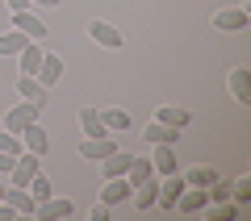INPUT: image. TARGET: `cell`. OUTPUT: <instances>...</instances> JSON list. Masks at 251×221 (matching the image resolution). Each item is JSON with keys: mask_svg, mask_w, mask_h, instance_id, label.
<instances>
[{"mask_svg": "<svg viewBox=\"0 0 251 221\" xmlns=\"http://www.w3.org/2000/svg\"><path fill=\"white\" fill-rule=\"evenodd\" d=\"M13 29H21L29 42H46V34H50V21H42L34 9H17V13H13Z\"/></svg>", "mask_w": 251, "mask_h": 221, "instance_id": "1", "label": "cell"}, {"mask_svg": "<svg viewBox=\"0 0 251 221\" xmlns=\"http://www.w3.org/2000/svg\"><path fill=\"white\" fill-rule=\"evenodd\" d=\"M38 117H42V109H38V105H29V100H17L9 113L0 117V125H4V130H13V133H21L25 125H34Z\"/></svg>", "mask_w": 251, "mask_h": 221, "instance_id": "2", "label": "cell"}, {"mask_svg": "<svg viewBox=\"0 0 251 221\" xmlns=\"http://www.w3.org/2000/svg\"><path fill=\"white\" fill-rule=\"evenodd\" d=\"M88 38H92L97 46H105V50H122V46H126L122 29H117V25H109L105 17H92V21H88Z\"/></svg>", "mask_w": 251, "mask_h": 221, "instance_id": "3", "label": "cell"}, {"mask_svg": "<svg viewBox=\"0 0 251 221\" xmlns=\"http://www.w3.org/2000/svg\"><path fill=\"white\" fill-rule=\"evenodd\" d=\"M251 25V4H239V9H218L214 13V29L222 34H239V29Z\"/></svg>", "mask_w": 251, "mask_h": 221, "instance_id": "4", "label": "cell"}, {"mask_svg": "<svg viewBox=\"0 0 251 221\" xmlns=\"http://www.w3.org/2000/svg\"><path fill=\"white\" fill-rule=\"evenodd\" d=\"M42 171V155H29V151H21L17 155V163H13V188H29V179Z\"/></svg>", "mask_w": 251, "mask_h": 221, "instance_id": "5", "label": "cell"}, {"mask_svg": "<svg viewBox=\"0 0 251 221\" xmlns=\"http://www.w3.org/2000/svg\"><path fill=\"white\" fill-rule=\"evenodd\" d=\"M130 196H134V184L126 176H113V179H105V188H100V200L113 209V204H130Z\"/></svg>", "mask_w": 251, "mask_h": 221, "instance_id": "6", "label": "cell"}, {"mask_svg": "<svg viewBox=\"0 0 251 221\" xmlns=\"http://www.w3.org/2000/svg\"><path fill=\"white\" fill-rule=\"evenodd\" d=\"M17 96L29 100V105H38V109L50 105V88H42V84H38V75H17Z\"/></svg>", "mask_w": 251, "mask_h": 221, "instance_id": "7", "label": "cell"}, {"mask_svg": "<svg viewBox=\"0 0 251 221\" xmlns=\"http://www.w3.org/2000/svg\"><path fill=\"white\" fill-rule=\"evenodd\" d=\"M21 146H25L29 155H46V151H50V130H46L42 121L25 125V130H21Z\"/></svg>", "mask_w": 251, "mask_h": 221, "instance_id": "8", "label": "cell"}, {"mask_svg": "<svg viewBox=\"0 0 251 221\" xmlns=\"http://www.w3.org/2000/svg\"><path fill=\"white\" fill-rule=\"evenodd\" d=\"M72 213H75V204L67 200V196H46V200H38L34 217H42V221H59V217H72Z\"/></svg>", "mask_w": 251, "mask_h": 221, "instance_id": "9", "label": "cell"}, {"mask_svg": "<svg viewBox=\"0 0 251 221\" xmlns=\"http://www.w3.org/2000/svg\"><path fill=\"white\" fill-rule=\"evenodd\" d=\"M180 133H184V130H176V125L151 121V125L143 130V142H147V146H176V142H180Z\"/></svg>", "mask_w": 251, "mask_h": 221, "instance_id": "10", "label": "cell"}, {"mask_svg": "<svg viewBox=\"0 0 251 221\" xmlns=\"http://www.w3.org/2000/svg\"><path fill=\"white\" fill-rule=\"evenodd\" d=\"M109 151H117V138H113V133H100V138H84L80 142V159H92V163H100Z\"/></svg>", "mask_w": 251, "mask_h": 221, "instance_id": "11", "label": "cell"}, {"mask_svg": "<svg viewBox=\"0 0 251 221\" xmlns=\"http://www.w3.org/2000/svg\"><path fill=\"white\" fill-rule=\"evenodd\" d=\"M180 192H184V176L180 171H172V176H163L159 179V209H176V200H180Z\"/></svg>", "mask_w": 251, "mask_h": 221, "instance_id": "12", "label": "cell"}, {"mask_svg": "<svg viewBox=\"0 0 251 221\" xmlns=\"http://www.w3.org/2000/svg\"><path fill=\"white\" fill-rule=\"evenodd\" d=\"M4 200L13 204V213H17V217H34V209H38V200H34V192H29V188H4Z\"/></svg>", "mask_w": 251, "mask_h": 221, "instance_id": "13", "label": "cell"}, {"mask_svg": "<svg viewBox=\"0 0 251 221\" xmlns=\"http://www.w3.org/2000/svg\"><path fill=\"white\" fill-rule=\"evenodd\" d=\"M226 84H230V96L239 100V105H251V71L247 67H230Z\"/></svg>", "mask_w": 251, "mask_h": 221, "instance_id": "14", "label": "cell"}, {"mask_svg": "<svg viewBox=\"0 0 251 221\" xmlns=\"http://www.w3.org/2000/svg\"><path fill=\"white\" fill-rule=\"evenodd\" d=\"M130 159H134V151H109L105 159H100V176L105 179H113V176H126V167H130Z\"/></svg>", "mask_w": 251, "mask_h": 221, "instance_id": "15", "label": "cell"}, {"mask_svg": "<svg viewBox=\"0 0 251 221\" xmlns=\"http://www.w3.org/2000/svg\"><path fill=\"white\" fill-rule=\"evenodd\" d=\"M59 80H63V59L46 50L42 54V67H38V84H42V88H54Z\"/></svg>", "mask_w": 251, "mask_h": 221, "instance_id": "16", "label": "cell"}, {"mask_svg": "<svg viewBox=\"0 0 251 221\" xmlns=\"http://www.w3.org/2000/svg\"><path fill=\"white\" fill-rule=\"evenodd\" d=\"M151 151H155V159H151L155 176H172V171H180V159H176V146H151Z\"/></svg>", "mask_w": 251, "mask_h": 221, "instance_id": "17", "label": "cell"}, {"mask_svg": "<svg viewBox=\"0 0 251 221\" xmlns=\"http://www.w3.org/2000/svg\"><path fill=\"white\" fill-rule=\"evenodd\" d=\"M126 179H130V184H147V179H155V167H151V155H134V159H130V167H126Z\"/></svg>", "mask_w": 251, "mask_h": 221, "instance_id": "18", "label": "cell"}, {"mask_svg": "<svg viewBox=\"0 0 251 221\" xmlns=\"http://www.w3.org/2000/svg\"><path fill=\"white\" fill-rule=\"evenodd\" d=\"M155 200H159V176L155 179H147V184H138L134 188V196H130V204H134V209H155Z\"/></svg>", "mask_w": 251, "mask_h": 221, "instance_id": "19", "label": "cell"}, {"mask_svg": "<svg viewBox=\"0 0 251 221\" xmlns=\"http://www.w3.org/2000/svg\"><path fill=\"white\" fill-rule=\"evenodd\" d=\"M155 121H163V125H176V130H188L193 113H188V109H180V105H159V109H155Z\"/></svg>", "mask_w": 251, "mask_h": 221, "instance_id": "20", "label": "cell"}, {"mask_svg": "<svg viewBox=\"0 0 251 221\" xmlns=\"http://www.w3.org/2000/svg\"><path fill=\"white\" fill-rule=\"evenodd\" d=\"M75 121H80L84 138H100V133H109V130H105V121H100V109H92V105H84Z\"/></svg>", "mask_w": 251, "mask_h": 221, "instance_id": "21", "label": "cell"}, {"mask_svg": "<svg viewBox=\"0 0 251 221\" xmlns=\"http://www.w3.org/2000/svg\"><path fill=\"white\" fill-rule=\"evenodd\" d=\"M25 46H29V38L21 34V29H4V34H0V59H17Z\"/></svg>", "mask_w": 251, "mask_h": 221, "instance_id": "22", "label": "cell"}, {"mask_svg": "<svg viewBox=\"0 0 251 221\" xmlns=\"http://www.w3.org/2000/svg\"><path fill=\"white\" fill-rule=\"evenodd\" d=\"M100 121H105L109 133H126V130H134V117L126 113V109H100Z\"/></svg>", "mask_w": 251, "mask_h": 221, "instance_id": "23", "label": "cell"}, {"mask_svg": "<svg viewBox=\"0 0 251 221\" xmlns=\"http://www.w3.org/2000/svg\"><path fill=\"white\" fill-rule=\"evenodd\" d=\"M209 204V196H205V188H193V184H184V192H180V200H176V209H184V213H201Z\"/></svg>", "mask_w": 251, "mask_h": 221, "instance_id": "24", "label": "cell"}, {"mask_svg": "<svg viewBox=\"0 0 251 221\" xmlns=\"http://www.w3.org/2000/svg\"><path fill=\"white\" fill-rule=\"evenodd\" d=\"M42 42H29L25 50L17 54V63H21V75H38V67H42Z\"/></svg>", "mask_w": 251, "mask_h": 221, "instance_id": "25", "label": "cell"}, {"mask_svg": "<svg viewBox=\"0 0 251 221\" xmlns=\"http://www.w3.org/2000/svg\"><path fill=\"white\" fill-rule=\"evenodd\" d=\"M214 179H218V171L205 167V163H197V167H184V184H193V188H205V184H214Z\"/></svg>", "mask_w": 251, "mask_h": 221, "instance_id": "26", "label": "cell"}, {"mask_svg": "<svg viewBox=\"0 0 251 221\" xmlns=\"http://www.w3.org/2000/svg\"><path fill=\"white\" fill-rule=\"evenodd\" d=\"M205 196H209V204H222V200H230V179H222V176H218L214 184H205Z\"/></svg>", "mask_w": 251, "mask_h": 221, "instance_id": "27", "label": "cell"}, {"mask_svg": "<svg viewBox=\"0 0 251 221\" xmlns=\"http://www.w3.org/2000/svg\"><path fill=\"white\" fill-rule=\"evenodd\" d=\"M0 151H4V155H21V151H25V146H21V133H13V130L0 125Z\"/></svg>", "mask_w": 251, "mask_h": 221, "instance_id": "28", "label": "cell"}, {"mask_svg": "<svg viewBox=\"0 0 251 221\" xmlns=\"http://www.w3.org/2000/svg\"><path fill=\"white\" fill-rule=\"evenodd\" d=\"M230 200H234V204H247V200H251V176H239V179L230 184Z\"/></svg>", "mask_w": 251, "mask_h": 221, "instance_id": "29", "label": "cell"}, {"mask_svg": "<svg viewBox=\"0 0 251 221\" xmlns=\"http://www.w3.org/2000/svg\"><path fill=\"white\" fill-rule=\"evenodd\" d=\"M29 192H34V200H46V196L54 192V188H50V176H42V171H38V176L29 179Z\"/></svg>", "mask_w": 251, "mask_h": 221, "instance_id": "30", "label": "cell"}, {"mask_svg": "<svg viewBox=\"0 0 251 221\" xmlns=\"http://www.w3.org/2000/svg\"><path fill=\"white\" fill-rule=\"evenodd\" d=\"M88 217H92V221H109V204H105V200H97V204L88 209Z\"/></svg>", "mask_w": 251, "mask_h": 221, "instance_id": "31", "label": "cell"}, {"mask_svg": "<svg viewBox=\"0 0 251 221\" xmlns=\"http://www.w3.org/2000/svg\"><path fill=\"white\" fill-rule=\"evenodd\" d=\"M13 163H17V155H4V151H0V176H9Z\"/></svg>", "mask_w": 251, "mask_h": 221, "instance_id": "32", "label": "cell"}, {"mask_svg": "<svg viewBox=\"0 0 251 221\" xmlns=\"http://www.w3.org/2000/svg\"><path fill=\"white\" fill-rule=\"evenodd\" d=\"M0 221H17V213H13L9 200H0Z\"/></svg>", "mask_w": 251, "mask_h": 221, "instance_id": "33", "label": "cell"}, {"mask_svg": "<svg viewBox=\"0 0 251 221\" xmlns=\"http://www.w3.org/2000/svg\"><path fill=\"white\" fill-rule=\"evenodd\" d=\"M9 9L17 13V9H29V0H9Z\"/></svg>", "mask_w": 251, "mask_h": 221, "instance_id": "34", "label": "cell"}, {"mask_svg": "<svg viewBox=\"0 0 251 221\" xmlns=\"http://www.w3.org/2000/svg\"><path fill=\"white\" fill-rule=\"evenodd\" d=\"M29 4H42V9H54V4H59V0H29Z\"/></svg>", "mask_w": 251, "mask_h": 221, "instance_id": "35", "label": "cell"}, {"mask_svg": "<svg viewBox=\"0 0 251 221\" xmlns=\"http://www.w3.org/2000/svg\"><path fill=\"white\" fill-rule=\"evenodd\" d=\"M0 200H4V184H0Z\"/></svg>", "mask_w": 251, "mask_h": 221, "instance_id": "36", "label": "cell"}]
</instances>
